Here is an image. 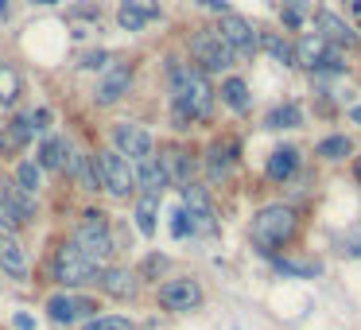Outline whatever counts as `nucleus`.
<instances>
[{"instance_id":"nucleus-1","label":"nucleus","mask_w":361,"mask_h":330,"mask_svg":"<svg viewBox=\"0 0 361 330\" xmlns=\"http://www.w3.org/2000/svg\"><path fill=\"white\" fill-rule=\"evenodd\" d=\"M167 90H171V117L175 128H190L198 121H210L214 113V86L210 74L190 63H167Z\"/></svg>"},{"instance_id":"nucleus-2","label":"nucleus","mask_w":361,"mask_h":330,"mask_svg":"<svg viewBox=\"0 0 361 330\" xmlns=\"http://www.w3.org/2000/svg\"><path fill=\"white\" fill-rule=\"evenodd\" d=\"M71 241L78 245L90 260H97V264H113V257H117V233H113V221H109V214L97 210V206L82 210Z\"/></svg>"},{"instance_id":"nucleus-3","label":"nucleus","mask_w":361,"mask_h":330,"mask_svg":"<svg viewBox=\"0 0 361 330\" xmlns=\"http://www.w3.org/2000/svg\"><path fill=\"white\" fill-rule=\"evenodd\" d=\"M102 268H105V264L90 260L74 241H59L55 252H51V280H55L63 291H78V288H90V283H97Z\"/></svg>"},{"instance_id":"nucleus-4","label":"nucleus","mask_w":361,"mask_h":330,"mask_svg":"<svg viewBox=\"0 0 361 330\" xmlns=\"http://www.w3.org/2000/svg\"><path fill=\"white\" fill-rule=\"evenodd\" d=\"M295 229H299L295 210L283 206V202H272V206H260L257 210V218H252V226H249V237L260 252H272V249H280V245H288L291 237H295Z\"/></svg>"},{"instance_id":"nucleus-5","label":"nucleus","mask_w":361,"mask_h":330,"mask_svg":"<svg viewBox=\"0 0 361 330\" xmlns=\"http://www.w3.org/2000/svg\"><path fill=\"white\" fill-rule=\"evenodd\" d=\"M39 218V195H27L16 183H0V233H20Z\"/></svg>"},{"instance_id":"nucleus-6","label":"nucleus","mask_w":361,"mask_h":330,"mask_svg":"<svg viewBox=\"0 0 361 330\" xmlns=\"http://www.w3.org/2000/svg\"><path fill=\"white\" fill-rule=\"evenodd\" d=\"M187 51H190V66H198L202 74H221V71H229V66H233V59H237L214 28H202V32L190 35Z\"/></svg>"},{"instance_id":"nucleus-7","label":"nucleus","mask_w":361,"mask_h":330,"mask_svg":"<svg viewBox=\"0 0 361 330\" xmlns=\"http://www.w3.org/2000/svg\"><path fill=\"white\" fill-rule=\"evenodd\" d=\"M97 167H102V190L117 202L136 195V164L125 159L117 148H102L97 152Z\"/></svg>"},{"instance_id":"nucleus-8","label":"nucleus","mask_w":361,"mask_h":330,"mask_svg":"<svg viewBox=\"0 0 361 330\" xmlns=\"http://www.w3.org/2000/svg\"><path fill=\"white\" fill-rule=\"evenodd\" d=\"M295 66H303V71H311V74H342L345 71L342 51L319 32L303 35V39L295 43Z\"/></svg>"},{"instance_id":"nucleus-9","label":"nucleus","mask_w":361,"mask_h":330,"mask_svg":"<svg viewBox=\"0 0 361 330\" xmlns=\"http://www.w3.org/2000/svg\"><path fill=\"white\" fill-rule=\"evenodd\" d=\"M43 311H47V319L55 322V326H82V322L94 319L102 307H97V299L82 295V291H63L59 288L55 295H47Z\"/></svg>"},{"instance_id":"nucleus-10","label":"nucleus","mask_w":361,"mask_h":330,"mask_svg":"<svg viewBox=\"0 0 361 330\" xmlns=\"http://www.w3.org/2000/svg\"><path fill=\"white\" fill-rule=\"evenodd\" d=\"M109 148H117L121 156L133 159V164L156 156V140H152V133L144 125H136V121H117V125L109 128Z\"/></svg>"},{"instance_id":"nucleus-11","label":"nucleus","mask_w":361,"mask_h":330,"mask_svg":"<svg viewBox=\"0 0 361 330\" xmlns=\"http://www.w3.org/2000/svg\"><path fill=\"white\" fill-rule=\"evenodd\" d=\"M159 307L171 314H190L202 307V288H198V280H190V276H171V280L159 283L156 291Z\"/></svg>"},{"instance_id":"nucleus-12","label":"nucleus","mask_w":361,"mask_h":330,"mask_svg":"<svg viewBox=\"0 0 361 330\" xmlns=\"http://www.w3.org/2000/svg\"><path fill=\"white\" fill-rule=\"evenodd\" d=\"M133 78H136L133 63H109L94 86V105L97 109H113L117 102H125L128 90H133Z\"/></svg>"},{"instance_id":"nucleus-13","label":"nucleus","mask_w":361,"mask_h":330,"mask_svg":"<svg viewBox=\"0 0 361 330\" xmlns=\"http://www.w3.org/2000/svg\"><path fill=\"white\" fill-rule=\"evenodd\" d=\"M214 32H218L221 39H226V47L233 51V55H241V59H249L252 51L260 47V32L245 16H237V12H226V16L218 20V28H214Z\"/></svg>"},{"instance_id":"nucleus-14","label":"nucleus","mask_w":361,"mask_h":330,"mask_svg":"<svg viewBox=\"0 0 361 330\" xmlns=\"http://www.w3.org/2000/svg\"><path fill=\"white\" fill-rule=\"evenodd\" d=\"M97 288H102V295L117 299V303H128V299H136V291H140V276L128 264H105L102 276H97Z\"/></svg>"},{"instance_id":"nucleus-15","label":"nucleus","mask_w":361,"mask_h":330,"mask_svg":"<svg viewBox=\"0 0 361 330\" xmlns=\"http://www.w3.org/2000/svg\"><path fill=\"white\" fill-rule=\"evenodd\" d=\"M0 272L16 283H27V276H32V260H27L20 233H0Z\"/></svg>"},{"instance_id":"nucleus-16","label":"nucleus","mask_w":361,"mask_h":330,"mask_svg":"<svg viewBox=\"0 0 361 330\" xmlns=\"http://www.w3.org/2000/svg\"><path fill=\"white\" fill-rule=\"evenodd\" d=\"M32 140H35L32 113H16L12 121H4V125H0V156H4V159H16Z\"/></svg>"},{"instance_id":"nucleus-17","label":"nucleus","mask_w":361,"mask_h":330,"mask_svg":"<svg viewBox=\"0 0 361 330\" xmlns=\"http://www.w3.org/2000/svg\"><path fill=\"white\" fill-rule=\"evenodd\" d=\"M74 179V187L86 190V195H97L102 190V167H97V156H90V152H74L71 159H66V171Z\"/></svg>"},{"instance_id":"nucleus-18","label":"nucleus","mask_w":361,"mask_h":330,"mask_svg":"<svg viewBox=\"0 0 361 330\" xmlns=\"http://www.w3.org/2000/svg\"><path fill=\"white\" fill-rule=\"evenodd\" d=\"M159 164H164L167 179L175 183V187H187V183H195L190 175H195V159H190L187 148H179V144H167L164 152H159Z\"/></svg>"},{"instance_id":"nucleus-19","label":"nucleus","mask_w":361,"mask_h":330,"mask_svg":"<svg viewBox=\"0 0 361 330\" xmlns=\"http://www.w3.org/2000/svg\"><path fill=\"white\" fill-rule=\"evenodd\" d=\"M71 156H74V148L66 136H43L39 148H35V164L43 171H66V159Z\"/></svg>"},{"instance_id":"nucleus-20","label":"nucleus","mask_w":361,"mask_h":330,"mask_svg":"<svg viewBox=\"0 0 361 330\" xmlns=\"http://www.w3.org/2000/svg\"><path fill=\"white\" fill-rule=\"evenodd\" d=\"M314 24H319V35H326L334 47H353V43H357V32H353V28L345 24L338 12H330V8L314 12Z\"/></svg>"},{"instance_id":"nucleus-21","label":"nucleus","mask_w":361,"mask_h":330,"mask_svg":"<svg viewBox=\"0 0 361 330\" xmlns=\"http://www.w3.org/2000/svg\"><path fill=\"white\" fill-rule=\"evenodd\" d=\"M167 187H171V179H167L159 156H148V159L136 164V190H140V195H164Z\"/></svg>"},{"instance_id":"nucleus-22","label":"nucleus","mask_w":361,"mask_h":330,"mask_svg":"<svg viewBox=\"0 0 361 330\" xmlns=\"http://www.w3.org/2000/svg\"><path fill=\"white\" fill-rule=\"evenodd\" d=\"M295 167H299V152L283 144V148H276L272 156H268V164H264V175H268L272 183H288L291 175H295Z\"/></svg>"},{"instance_id":"nucleus-23","label":"nucleus","mask_w":361,"mask_h":330,"mask_svg":"<svg viewBox=\"0 0 361 330\" xmlns=\"http://www.w3.org/2000/svg\"><path fill=\"white\" fill-rule=\"evenodd\" d=\"M233 164H237V140H214L210 152H206V171L214 179H221Z\"/></svg>"},{"instance_id":"nucleus-24","label":"nucleus","mask_w":361,"mask_h":330,"mask_svg":"<svg viewBox=\"0 0 361 330\" xmlns=\"http://www.w3.org/2000/svg\"><path fill=\"white\" fill-rule=\"evenodd\" d=\"M24 94V74L12 63H0V109H12Z\"/></svg>"},{"instance_id":"nucleus-25","label":"nucleus","mask_w":361,"mask_h":330,"mask_svg":"<svg viewBox=\"0 0 361 330\" xmlns=\"http://www.w3.org/2000/svg\"><path fill=\"white\" fill-rule=\"evenodd\" d=\"M133 218H136V229H140V237H156V226H159V195H140L136 198V210H133Z\"/></svg>"},{"instance_id":"nucleus-26","label":"nucleus","mask_w":361,"mask_h":330,"mask_svg":"<svg viewBox=\"0 0 361 330\" xmlns=\"http://www.w3.org/2000/svg\"><path fill=\"white\" fill-rule=\"evenodd\" d=\"M218 94H221V102H226L233 113H249L252 94H249V86H245V78H226V82H221Z\"/></svg>"},{"instance_id":"nucleus-27","label":"nucleus","mask_w":361,"mask_h":330,"mask_svg":"<svg viewBox=\"0 0 361 330\" xmlns=\"http://www.w3.org/2000/svg\"><path fill=\"white\" fill-rule=\"evenodd\" d=\"M12 183H16L20 190H27V195H39V187H43V167L35 164V159H20Z\"/></svg>"},{"instance_id":"nucleus-28","label":"nucleus","mask_w":361,"mask_h":330,"mask_svg":"<svg viewBox=\"0 0 361 330\" xmlns=\"http://www.w3.org/2000/svg\"><path fill=\"white\" fill-rule=\"evenodd\" d=\"M264 125L268 128H299L303 125V113H299V105H276V109H268Z\"/></svg>"},{"instance_id":"nucleus-29","label":"nucleus","mask_w":361,"mask_h":330,"mask_svg":"<svg viewBox=\"0 0 361 330\" xmlns=\"http://www.w3.org/2000/svg\"><path fill=\"white\" fill-rule=\"evenodd\" d=\"M260 47H264L268 55H272L276 63H280V66H295V47H288V43H283L280 35L264 32V35H260Z\"/></svg>"},{"instance_id":"nucleus-30","label":"nucleus","mask_w":361,"mask_h":330,"mask_svg":"<svg viewBox=\"0 0 361 330\" xmlns=\"http://www.w3.org/2000/svg\"><path fill=\"white\" fill-rule=\"evenodd\" d=\"M314 152L334 164V159H345L353 152V140H350V136H326V140H319V148H314Z\"/></svg>"},{"instance_id":"nucleus-31","label":"nucleus","mask_w":361,"mask_h":330,"mask_svg":"<svg viewBox=\"0 0 361 330\" xmlns=\"http://www.w3.org/2000/svg\"><path fill=\"white\" fill-rule=\"evenodd\" d=\"M82 330H136V326L125 314H94V319L82 322Z\"/></svg>"},{"instance_id":"nucleus-32","label":"nucleus","mask_w":361,"mask_h":330,"mask_svg":"<svg viewBox=\"0 0 361 330\" xmlns=\"http://www.w3.org/2000/svg\"><path fill=\"white\" fill-rule=\"evenodd\" d=\"M164 272H167V257H159V252H152V257L140 264V272H136V276H140V280H159Z\"/></svg>"},{"instance_id":"nucleus-33","label":"nucleus","mask_w":361,"mask_h":330,"mask_svg":"<svg viewBox=\"0 0 361 330\" xmlns=\"http://www.w3.org/2000/svg\"><path fill=\"white\" fill-rule=\"evenodd\" d=\"M117 24H121V32H140V28L152 24V20L140 16V12H133V8H117Z\"/></svg>"},{"instance_id":"nucleus-34","label":"nucleus","mask_w":361,"mask_h":330,"mask_svg":"<svg viewBox=\"0 0 361 330\" xmlns=\"http://www.w3.org/2000/svg\"><path fill=\"white\" fill-rule=\"evenodd\" d=\"M121 8H133V12H140V16H148V20H159V0H121Z\"/></svg>"},{"instance_id":"nucleus-35","label":"nucleus","mask_w":361,"mask_h":330,"mask_svg":"<svg viewBox=\"0 0 361 330\" xmlns=\"http://www.w3.org/2000/svg\"><path fill=\"white\" fill-rule=\"evenodd\" d=\"M109 66V51H86L78 59V71H105Z\"/></svg>"},{"instance_id":"nucleus-36","label":"nucleus","mask_w":361,"mask_h":330,"mask_svg":"<svg viewBox=\"0 0 361 330\" xmlns=\"http://www.w3.org/2000/svg\"><path fill=\"white\" fill-rule=\"evenodd\" d=\"M276 268L288 276H319V264H299V260H276Z\"/></svg>"},{"instance_id":"nucleus-37","label":"nucleus","mask_w":361,"mask_h":330,"mask_svg":"<svg viewBox=\"0 0 361 330\" xmlns=\"http://www.w3.org/2000/svg\"><path fill=\"white\" fill-rule=\"evenodd\" d=\"M171 237H179V241H183V237H190V214L183 210V206L171 214Z\"/></svg>"},{"instance_id":"nucleus-38","label":"nucleus","mask_w":361,"mask_h":330,"mask_svg":"<svg viewBox=\"0 0 361 330\" xmlns=\"http://www.w3.org/2000/svg\"><path fill=\"white\" fill-rule=\"evenodd\" d=\"M51 121H55V113H51L47 105L32 109V128H35V133H47V128H51Z\"/></svg>"},{"instance_id":"nucleus-39","label":"nucleus","mask_w":361,"mask_h":330,"mask_svg":"<svg viewBox=\"0 0 361 330\" xmlns=\"http://www.w3.org/2000/svg\"><path fill=\"white\" fill-rule=\"evenodd\" d=\"M342 249H345V257H361V226H353L350 233H345Z\"/></svg>"},{"instance_id":"nucleus-40","label":"nucleus","mask_w":361,"mask_h":330,"mask_svg":"<svg viewBox=\"0 0 361 330\" xmlns=\"http://www.w3.org/2000/svg\"><path fill=\"white\" fill-rule=\"evenodd\" d=\"M195 4H198V8H206V12H218V16H226V12H233V8L226 4V0H195Z\"/></svg>"},{"instance_id":"nucleus-41","label":"nucleus","mask_w":361,"mask_h":330,"mask_svg":"<svg viewBox=\"0 0 361 330\" xmlns=\"http://www.w3.org/2000/svg\"><path fill=\"white\" fill-rule=\"evenodd\" d=\"M303 24V12L299 8H283V28H299Z\"/></svg>"},{"instance_id":"nucleus-42","label":"nucleus","mask_w":361,"mask_h":330,"mask_svg":"<svg viewBox=\"0 0 361 330\" xmlns=\"http://www.w3.org/2000/svg\"><path fill=\"white\" fill-rule=\"evenodd\" d=\"M12 326H16V330H35V319H32V314H24V311H20L16 319H12Z\"/></svg>"},{"instance_id":"nucleus-43","label":"nucleus","mask_w":361,"mask_h":330,"mask_svg":"<svg viewBox=\"0 0 361 330\" xmlns=\"http://www.w3.org/2000/svg\"><path fill=\"white\" fill-rule=\"evenodd\" d=\"M353 179H357V187H361V156L353 159Z\"/></svg>"},{"instance_id":"nucleus-44","label":"nucleus","mask_w":361,"mask_h":330,"mask_svg":"<svg viewBox=\"0 0 361 330\" xmlns=\"http://www.w3.org/2000/svg\"><path fill=\"white\" fill-rule=\"evenodd\" d=\"M350 117H353V121H357V125H361V105H353V109H350Z\"/></svg>"},{"instance_id":"nucleus-45","label":"nucleus","mask_w":361,"mask_h":330,"mask_svg":"<svg viewBox=\"0 0 361 330\" xmlns=\"http://www.w3.org/2000/svg\"><path fill=\"white\" fill-rule=\"evenodd\" d=\"M350 12H353V16H361V0H353V4H350Z\"/></svg>"},{"instance_id":"nucleus-46","label":"nucleus","mask_w":361,"mask_h":330,"mask_svg":"<svg viewBox=\"0 0 361 330\" xmlns=\"http://www.w3.org/2000/svg\"><path fill=\"white\" fill-rule=\"evenodd\" d=\"M0 16L8 20V0H0Z\"/></svg>"},{"instance_id":"nucleus-47","label":"nucleus","mask_w":361,"mask_h":330,"mask_svg":"<svg viewBox=\"0 0 361 330\" xmlns=\"http://www.w3.org/2000/svg\"><path fill=\"white\" fill-rule=\"evenodd\" d=\"M32 4H59V0H32Z\"/></svg>"}]
</instances>
